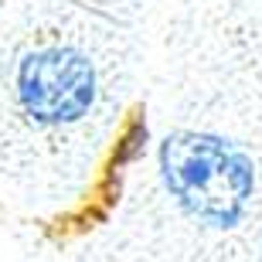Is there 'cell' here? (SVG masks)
Returning <instances> with one entry per match:
<instances>
[{
    "label": "cell",
    "instance_id": "1",
    "mask_svg": "<svg viewBox=\"0 0 262 262\" xmlns=\"http://www.w3.org/2000/svg\"><path fill=\"white\" fill-rule=\"evenodd\" d=\"M160 174L181 208L211 228H232L252 198L249 157L222 136L174 133L160 146Z\"/></svg>",
    "mask_w": 262,
    "mask_h": 262
},
{
    "label": "cell",
    "instance_id": "2",
    "mask_svg": "<svg viewBox=\"0 0 262 262\" xmlns=\"http://www.w3.org/2000/svg\"><path fill=\"white\" fill-rule=\"evenodd\" d=\"M20 106L38 123H72L92 106L96 75L85 55L72 48H45L20 61Z\"/></svg>",
    "mask_w": 262,
    "mask_h": 262
}]
</instances>
